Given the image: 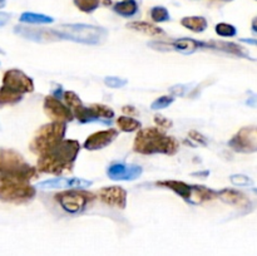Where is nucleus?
Here are the masks:
<instances>
[{
    "label": "nucleus",
    "instance_id": "nucleus-1",
    "mask_svg": "<svg viewBox=\"0 0 257 256\" xmlns=\"http://www.w3.org/2000/svg\"><path fill=\"white\" fill-rule=\"evenodd\" d=\"M79 151L80 145L78 141L63 140L52 150L40 155L38 170L50 175H62L65 171H72Z\"/></svg>",
    "mask_w": 257,
    "mask_h": 256
},
{
    "label": "nucleus",
    "instance_id": "nucleus-2",
    "mask_svg": "<svg viewBox=\"0 0 257 256\" xmlns=\"http://www.w3.org/2000/svg\"><path fill=\"white\" fill-rule=\"evenodd\" d=\"M178 147L180 145L175 138L166 136L160 130L153 127L140 130L133 145V150L141 155L162 153V155L172 156L178 152Z\"/></svg>",
    "mask_w": 257,
    "mask_h": 256
},
{
    "label": "nucleus",
    "instance_id": "nucleus-3",
    "mask_svg": "<svg viewBox=\"0 0 257 256\" xmlns=\"http://www.w3.org/2000/svg\"><path fill=\"white\" fill-rule=\"evenodd\" d=\"M0 177L2 181L28 182L38 177V171L25 162L23 156L17 151L0 148Z\"/></svg>",
    "mask_w": 257,
    "mask_h": 256
},
{
    "label": "nucleus",
    "instance_id": "nucleus-4",
    "mask_svg": "<svg viewBox=\"0 0 257 256\" xmlns=\"http://www.w3.org/2000/svg\"><path fill=\"white\" fill-rule=\"evenodd\" d=\"M54 32L58 39L72 40L88 45L102 44L108 35L104 28L89 24H63L55 28Z\"/></svg>",
    "mask_w": 257,
    "mask_h": 256
},
{
    "label": "nucleus",
    "instance_id": "nucleus-5",
    "mask_svg": "<svg viewBox=\"0 0 257 256\" xmlns=\"http://www.w3.org/2000/svg\"><path fill=\"white\" fill-rule=\"evenodd\" d=\"M158 185L173 191V192L177 193L186 202L191 203V205H201V203L216 197V191L211 190V188L206 187V186L190 185V183L175 180L161 181V182H158Z\"/></svg>",
    "mask_w": 257,
    "mask_h": 256
},
{
    "label": "nucleus",
    "instance_id": "nucleus-6",
    "mask_svg": "<svg viewBox=\"0 0 257 256\" xmlns=\"http://www.w3.org/2000/svg\"><path fill=\"white\" fill-rule=\"evenodd\" d=\"M65 132H67V123L64 122H52L44 124L39 128L35 137L33 138L30 148L33 152L43 155L62 142L64 140Z\"/></svg>",
    "mask_w": 257,
    "mask_h": 256
},
{
    "label": "nucleus",
    "instance_id": "nucleus-7",
    "mask_svg": "<svg viewBox=\"0 0 257 256\" xmlns=\"http://www.w3.org/2000/svg\"><path fill=\"white\" fill-rule=\"evenodd\" d=\"M55 198L64 211L69 213H79L84 210L90 201L94 200L95 195L84 191L83 188H70L59 192Z\"/></svg>",
    "mask_w": 257,
    "mask_h": 256
},
{
    "label": "nucleus",
    "instance_id": "nucleus-8",
    "mask_svg": "<svg viewBox=\"0 0 257 256\" xmlns=\"http://www.w3.org/2000/svg\"><path fill=\"white\" fill-rule=\"evenodd\" d=\"M37 193V188L27 182L4 181L0 185V201L12 203H24L32 200Z\"/></svg>",
    "mask_w": 257,
    "mask_h": 256
},
{
    "label": "nucleus",
    "instance_id": "nucleus-9",
    "mask_svg": "<svg viewBox=\"0 0 257 256\" xmlns=\"http://www.w3.org/2000/svg\"><path fill=\"white\" fill-rule=\"evenodd\" d=\"M3 87L23 95L34 90V83L32 78L22 70L10 69L5 72L3 77Z\"/></svg>",
    "mask_w": 257,
    "mask_h": 256
},
{
    "label": "nucleus",
    "instance_id": "nucleus-10",
    "mask_svg": "<svg viewBox=\"0 0 257 256\" xmlns=\"http://www.w3.org/2000/svg\"><path fill=\"white\" fill-rule=\"evenodd\" d=\"M228 146L236 152L252 153L257 151V131L253 125L243 127L233 136Z\"/></svg>",
    "mask_w": 257,
    "mask_h": 256
},
{
    "label": "nucleus",
    "instance_id": "nucleus-11",
    "mask_svg": "<svg viewBox=\"0 0 257 256\" xmlns=\"http://www.w3.org/2000/svg\"><path fill=\"white\" fill-rule=\"evenodd\" d=\"M93 185L92 181L84 180L80 177H62V178H53V180L42 181L34 186L37 190L50 191V190H60V188H87Z\"/></svg>",
    "mask_w": 257,
    "mask_h": 256
},
{
    "label": "nucleus",
    "instance_id": "nucleus-12",
    "mask_svg": "<svg viewBox=\"0 0 257 256\" xmlns=\"http://www.w3.org/2000/svg\"><path fill=\"white\" fill-rule=\"evenodd\" d=\"M143 168L138 165L125 162H114L108 167V177L114 181H133L141 177Z\"/></svg>",
    "mask_w": 257,
    "mask_h": 256
},
{
    "label": "nucleus",
    "instance_id": "nucleus-13",
    "mask_svg": "<svg viewBox=\"0 0 257 256\" xmlns=\"http://www.w3.org/2000/svg\"><path fill=\"white\" fill-rule=\"evenodd\" d=\"M44 110L54 122H70L73 119V113L65 104H63L54 95H48L44 99Z\"/></svg>",
    "mask_w": 257,
    "mask_h": 256
},
{
    "label": "nucleus",
    "instance_id": "nucleus-14",
    "mask_svg": "<svg viewBox=\"0 0 257 256\" xmlns=\"http://www.w3.org/2000/svg\"><path fill=\"white\" fill-rule=\"evenodd\" d=\"M98 197L105 205L120 208V210L127 206V191L120 186H110V187L102 188L98 192Z\"/></svg>",
    "mask_w": 257,
    "mask_h": 256
},
{
    "label": "nucleus",
    "instance_id": "nucleus-15",
    "mask_svg": "<svg viewBox=\"0 0 257 256\" xmlns=\"http://www.w3.org/2000/svg\"><path fill=\"white\" fill-rule=\"evenodd\" d=\"M118 137V131L114 128H109V130L98 131V132L93 133L89 137L85 140L84 148L88 151H98L103 150L104 147L109 146L115 138Z\"/></svg>",
    "mask_w": 257,
    "mask_h": 256
},
{
    "label": "nucleus",
    "instance_id": "nucleus-16",
    "mask_svg": "<svg viewBox=\"0 0 257 256\" xmlns=\"http://www.w3.org/2000/svg\"><path fill=\"white\" fill-rule=\"evenodd\" d=\"M14 33H17L20 37L25 38V39L34 40V42L45 43L59 40L57 34H55L54 29H42V28H29L18 25V27H15Z\"/></svg>",
    "mask_w": 257,
    "mask_h": 256
},
{
    "label": "nucleus",
    "instance_id": "nucleus-17",
    "mask_svg": "<svg viewBox=\"0 0 257 256\" xmlns=\"http://www.w3.org/2000/svg\"><path fill=\"white\" fill-rule=\"evenodd\" d=\"M216 197H220L223 202L228 205L237 206V207L245 208L250 206V201L246 195H243L241 191L232 190V188H223L221 191H216Z\"/></svg>",
    "mask_w": 257,
    "mask_h": 256
},
{
    "label": "nucleus",
    "instance_id": "nucleus-18",
    "mask_svg": "<svg viewBox=\"0 0 257 256\" xmlns=\"http://www.w3.org/2000/svg\"><path fill=\"white\" fill-rule=\"evenodd\" d=\"M202 47H206V43L197 42V40L191 39V38H181V39L175 40L171 44V48L182 53V54H192V53H195L196 50Z\"/></svg>",
    "mask_w": 257,
    "mask_h": 256
},
{
    "label": "nucleus",
    "instance_id": "nucleus-19",
    "mask_svg": "<svg viewBox=\"0 0 257 256\" xmlns=\"http://www.w3.org/2000/svg\"><path fill=\"white\" fill-rule=\"evenodd\" d=\"M206 47L215 48V49L223 50V52L231 53L233 55H237V57H248V53L243 49L240 45L235 44V43H226V42H212L210 44H206Z\"/></svg>",
    "mask_w": 257,
    "mask_h": 256
},
{
    "label": "nucleus",
    "instance_id": "nucleus-20",
    "mask_svg": "<svg viewBox=\"0 0 257 256\" xmlns=\"http://www.w3.org/2000/svg\"><path fill=\"white\" fill-rule=\"evenodd\" d=\"M181 24L193 33H202L208 27L207 20L203 17H186L181 20Z\"/></svg>",
    "mask_w": 257,
    "mask_h": 256
},
{
    "label": "nucleus",
    "instance_id": "nucleus-21",
    "mask_svg": "<svg viewBox=\"0 0 257 256\" xmlns=\"http://www.w3.org/2000/svg\"><path fill=\"white\" fill-rule=\"evenodd\" d=\"M130 29L137 30V32L143 33V34L151 35V37H158V35H163L165 32H163L161 28L156 27V25L150 24V23L146 22H132L127 25Z\"/></svg>",
    "mask_w": 257,
    "mask_h": 256
},
{
    "label": "nucleus",
    "instance_id": "nucleus-22",
    "mask_svg": "<svg viewBox=\"0 0 257 256\" xmlns=\"http://www.w3.org/2000/svg\"><path fill=\"white\" fill-rule=\"evenodd\" d=\"M19 20L22 23H28V24H52L54 22L52 17L44 14H39V13H32L25 12L20 15Z\"/></svg>",
    "mask_w": 257,
    "mask_h": 256
},
{
    "label": "nucleus",
    "instance_id": "nucleus-23",
    "mask_svg": "<svg viewBox=\"0 0 257 256\" xmlns=\"http://www.w3.org/2000/svg\"><path fill=\"white\" fill-rule=\"evenodd\" d=\"M114 12L122 17H133L138 12V5L136 0H123L114 5Z\"/></svg>",
    "mask_w": 257,
    "mask_h": 256
},
{
    "label": "nucleus",
    "instance_id": "nucleus-24",
    "mask_svg": "<svg viewBox=\"0 0 257 256\" xmlns=\"http://www.w3.org/2000/svg\"><path fill=\"white\" fill-rule=\"evenodd\" d=\"M117 125L123 132H135V131H140L142 128V123L130 115L127 117L122 115V117L117 118Z\"/></svg>",
    "mask_w": 257,
    "mask_h": 256
},
{
    "label": "nucleus",
    "instance_id": "nucleus-25",
    "mask_svg": "<svg viewBox=\"0 0 257 256\" xmlns=\"http://www.w3.org/2000/svg\"><path fill=\"white\" fill-rule=\"evenodd\" d=\"M90 109H92L93 112H94V114L102 120V123H108V124H110V119L114 117V110L110 107H108V105L99 104V103H98V104L90 105Z\"/></svg>",
    "mask_w": 257,
    "mask_h": 256
},
{
    "label": "nucleus",
    "instance_id": "nucleus-26",
    "mask_svg": "<svg viewBox=\"0 0 257 256\" xmlns=\"http://www.w3.org/2000/svg\"><path fill=\"white\" fill-rule=\"evenodd\" d=\"M22 98V94H18V93L13 92L5 87H0V105L15 104V103L20 102Z\"/></svg>",
    "mask_w": 257,
    "mask_h": 256
},
{
    "label": "nucleus",
    "instance_id": "nucleus-27",
    "mask_svg": "<svg viewBox=\"0 0 257 256\" xmlns=\"http://www.w3.org/2000/svg\"><path fill=\"white\" fill-rule=\"evenodd\" d=\"M100 0H74V4L80 12L83 13H93L99 7Z\"/></svg>",
    "mask_w": 257,
    "mask_h": 256
},
{
    "label": "nucleus",
    "instance_id": "nucleus-28",
    "mask_svg": "<svg viewBox=\"0 0 257 256\" xmlns=\"http://www.w3.org/2000/svg\"><path fill=\"white\" fill-rule=\"evenodd\" d=\"M151 18H152L153 22L156 23H163L168 22L171 19L170 13L166 8L163 7H155L151 9Z\"/></svg>",
    "mask_w": 257,
    "mask_h": 256
},
{
    "label": "nucleus",
    "instance_id": "nucleus-29",
    "mask_svg": "<svg viewBox=\"0 0 257 256\" xmlns=\"http://www.w3.org/2000/svg\"><path fill=\"white\" fill-rule=\"evenodd\" d=\"M216 33H217L220 37H225V38H231L237 35V29H236L233 25L227 24V23H218L215 28Z\"/></svg>",
    "mask_w": 257,
    "mask_h": 256
},
{
    "label": "nucleus",
    "instance_id": "nucleus-30",
    "mask_svg": "<svg viewBox=\"0 0 257 256\" xmlns=\"http://www.w3.org/2000/svg\"><path fill=\"white\" fill-rule=\"evenodd\" d=\"M173 102H175V98H173L172 95H162V97L157 98V99L151 104V108L155 110L163 109V108L170 107Z\"/></svg>",
    "mask_w": 257,
    "mask_h": 256
},
{
    "label": "nucleus",
    "instance_id": "nucleus-31",
    "mask_svg": "<svg viewBox=\"0 0 257 256\" xmlns=\"http://www.w3.org/2000/svg\"><path fill=\"white\" fill-rule=\"evenodd\" d=\"M230 181L235 186H243V187H245V186L253 185L252 178H250L248 176H245V175H231Z\"/></svg>",
    "mask_w": 257,
    "mask_h": 256
},
{
    "label": "nucleus",
    "instance_id": "nucleus-32",
    "mask_svg": "<svg viewBox=\"0 0 257 256\" xmlns=\"http://www.w3.org/2000/svg\"><path fill=\"white\" fill-rule=\"evenodd\" d=\"M104 83L109 88H122L127 84V79H123V78L118 77H107L104 79Z\"/></svg>",
    "mask_w": 257,
    "mask_h": 256
},
{
    "label": "nucleus",
    "instance_id": "nucleus-33",
    "mask_svg": "<svg viewBox=\"0 0 257 256\" xmlns=\"http://www.w3.org/2000/svg\"><path fill=\"white\" fill-rule=\"evenodd\" d=\"M155 122L158 127L165 128V130H168V128L172 127V120L168 119V118H166V117H163V115H161V114L155 115Z\"/></svg>",
    "mask_w": 257,
    "mask_h": 256
},
{
    "label": "nucleus",
    "instance_id": "nucleus-34",
    "mask_svg": "<svg viewBox=\"0 0 257 256\" xmlns=\"http://www.w3.org/2000/svg\"><path fill=\"white\" fill-rule=\"evenodd\" d=\"M188 136H190L191 140H193L195 142H197L198 145L207 146V138H206L205 136L201 135L200 132H197V131H190Z\"/></svg>",
    "mask_w": 257,
    "mask_h": 256
},
{
    "label": "nucleus",
    "instance_id": "nucleus-35",
    "mask_svg": "<svg viewBox=\"0 0 257 256\" xmlns=\"http://www.w3.org/2000/svg\"><path fill=\"white\" fill-rule=\"evenodd\" d=\"M10 17H12V15H10L9 13L0 12V27H4L5 24H8L10 20Z\"/></svg>",
    "mask_w": 257,
    "mask_h": 256
},
{
    "label": "nucleus",
    "instance_id": "nucleus-36",
    "mask_svg": "<svg viewBox=\"0 0 257 256\" xmlns=\"http://www.w3.org/2000/svg\"><path fill=\"white\" fill-rule=\"evenodd\" d=\"M123 112L124 113H136L135 107H131V105H124L123 107Z\"/></svg>",
    "mask_w": 257,
    "mask_h": 256
},
{
    "label": "nucleus",
    "instance_id": "nucleus-37",
    "mask_svg": "<svg viewBox=\"0 0 257 256\" xmlns=\"http://www.w3.org/2000/svg\"><path fill=\"white\" fill-rule=\"evenodd\" d=\"M5 4H7V0H0V9H2V8H4Z\"/></svg>",
    "mask_w": 257,
    "mask_h": 256
},
{
    "label": "nucleus",
    "instance_id": "nucleus-38",
    "mask_svg": "<svg viewBox=\"0 0 257 256\" xmlns=\"http://www.w3.org/2000/svg\"><path fill=\"white\" fill-rule=\"evenodd\" d=\"M252 30H253V33L256 34V20H253V23H252Z\"/></svg>",
    "mask_w": 257,
    "mask_h": 256
},
{
    "label": "nucleus",
    "instance_id": "nucleus-39",
    "mask_svg": "<svg viewBox=\"0 0 257 256\" xmlns=\"http://www.w3.org/2000/svg\"><path fill=\"white\" fill-rule=\"evenodd\" d=\"M223 2H232V0H223Z\"/></svg>",
    "mask_w": 257,
    "mask_h": 256
},
{
    "label": "nucleus",
    "instance_id": "nucleus-40",
    "mask_svg": "<svg viewBox=\"0 0 257 256\" xmlns=\"http://www.w3.org/2000/svg\"><path fill=\"white\" fill-rule=\"evenodd\" d=\"M0 181H2V177H0Z\"/></svg>",
    "mask_w": 257,
    "mask_h": 256
},
{
    "label": "nucleus",
    "instance_id": "nucleus-41",
    "mask_svg": "<svg viewBox=\"0 0 257 256\" xmlns=\"http://www.w3.org/2000/svg\"><path fill=\"white\" fill-rule=\"evenodd\" d=\"M0 130H2V128H0Z\"/></svg>",
    "mask_w": 257,
    "mask_h": 256
}]
</instances>
